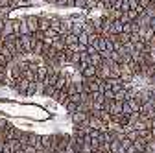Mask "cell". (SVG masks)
Masks as SVG:
<instances>
[{
    "label": "cell",
    "instance_id": "obj_1",
    "mask_svg": "<svg viewBox=\"0 0 155 153\" xmlns=\"http://www.w3.org/2000/svg\"><path fill=\"white\" fill-rule=\"evenodd\" d=\"M24 18H26V24H28L30 33H31V35L37 33V31H39V15H28V17H24Z\"/></svg>",
    "mask_w": 155,
    "mask_h": 153
},
{
    "label": "cell",
    "instance_id": "obj_2",
    "mask_svg": "<svg viewBox=\"0 0 155 153\" xmlns=\"http://www.w3.org/2000/svg\"><path fill=\"white\" fill-rule=\"evenodd\" d=\"M30 83L31 81H28V80H24V78H21V80H17L15 81V85H13V89L18 92V94H28V87H30Z\"/></svg>",
    "mask_w": 155,
    "mask_h": 153
},
{
    "label": "cell",
    "instance_id": "obj_3",
    "mask_svg": "<svg viewBox=\"0 0 155 153\" xmlns=\"http://www.w3.org/2000/svg\"><path fill=\"white\" fill-rule=\"evenodd\" d=\"M96 74H98V68L92 67V65H87V67L80 72L81 80H92V78H96Z\"/></svg>",
    "mask_w": 155,
    "mask_h": 153
},
{
    "label": "cell",
    "instance_id": "obj_4",
    "mask_svg": "<svg viewBox=\"0 0 155 153\" xmlns=\"http://www.w3.org/2000/svg\"><path fill=\"white\" fill-rule=\"evenodd\" d=\"M52 21H50V15H39V31H46L50 30Z\"/></svg>",
    "mask_w": 155,
    "mask_h": 153
},
{
    "label": "cell",
    "instance_id": "obj_5",
    "mask_svg": "<svg viewBox=\"0 0 155 153\" xmlns=\"http://www.w3.org/2000/svg\"><path fill=\"white\" fill-rule=\"evenodd\" d=\"M6 39V37H9V35H15L13 33V18H6V22H4V30H2V33H0Z\"/></svg>",
    "mask_w": 155,
    "mask_h": 153
},
{
    "label": "cell",
    "instance_id": "obj_6",
    "mask_svg": "<svg viewBox=\"0 0 155 153\" xmlns=\"http://www.w3.org/2000/svg\"><path fill=\"white\" fill-rule=\"evenodd\" d=\"M89 63H91L92 67L98 68V67H102V63H104V57L100 55V52H94V54L89 55Z\"/></svg>",
    "mask_w": 155,
    "mask_h": 153
},
{
    "label": "cell",
    "instance_id": "obj_7",
    "mask_svg": "<svg viewBox=\"0 0 155 153\" xmlns=\"http://www.w3.org/2000/svg\"><path fill=\"white\" fill-rule=\"evenodd\" d=\"M83 31H85L87 35H92V33H96V28H94L92 18H83Z\"/></svg>",
    "mask_w": 155,
    "mask_h": 153
},
{
    "label": "cell",
    "instance_id": "obj_8",
    "mask_svg": "<svg viewBox=\"0 0 155 153\" xmlns=\"http://www.w3.org/2000/svg\"><path fill=\"white\" fill-rule=\"evenodd\" d=\"M63 41H65V46H67V48H72V46H76V44H78V35L68 33V35H65V37H63Z\"/></svg>",
    "mask_w": 155,
    "mask_h": 153
},
{
    "label": "cell",
    "instance_id": "obj_9",
    "mask_svg": "<svg viewBox=\"0 0 155 153\" xmlns=\"http://www.w3.org/2000/svg\"><path fill=\"white\" fill-rule=\"evenodd\" d=\"M78 44H81V46H89V35L83 31V33H80V35H78Z\"/></svg>",
    "mask_w": 155,
    "mask_h": 153
},
{
    "label": "cell",
    "instance_id": "obj_10",
    "mask_svg": "<svg viewBox=\"0 0 155 153\" xmlns=\"http://www.w3.org/2000/svg\"><path fill=\"white\" fill-rule=\"evenodd\" d=\"M13 33L21 37V18H13Z\"/></svg>",
    "mask_w": 155,
    "mask_h": 153
},
{
    "label": "cell",
    "instance_id": "obj_11",
    "mask_svg": "<svg viewBox=\"0 0 155 153\" xmlns=\"http://www.w3.org/2000/svg\"><path fill=\"white\" fill-rule=\"evenodd\" d=\"M21 35H31L30 30H28V24H26V18L24 17L21 18Z\"/></svg>",
    "mask_w": 155,
    "mask_h": 153
},
{
    "label": "cell",
    "instance_id": "obj_12",
    "mask_svg": "<svg viewBox=\"0 0 155 153\" xmlns=\"http://www.w3.org/2000/svg\"><path fill=\"white\" fill-rule=\"evenodd\" d=\"M98 41H100V35H98V33H92V35H89V46H94V48H96Z\"/></svg>",
    "mask_w": 155,
    "mask_h": 153
},
{
    "label": "cell",
    "instance_id": "obj_13",
    "mask_svg": "<svg viewBox=\"0 0 155 153\" xmlns=\"http://www.w3.org/2000/svg\"><path fill=\"white\" fill-rule=\"evenodd\" d=\"M9 125H11V122H8V118H2V116H0V131H6Z\"/></svg>",
    "mask_w": 155,
    "mask_h": 153
},
{
    "label": "cell",
    "instance_id": "obj_14",
    "mask_svg": "<svg viewBox=\"0 0 155 153\" xmlns=\"http://www.w3.org/2000/svg\"><path fill=\"white\" fill-rule=\"evenodd\" d=\"M0 9H11V11H13L11 0H0Z\"/></svg>",
    "mask_w": 155,
    "mask_h": 153
},
{
    "label": "cell",
    "instance_id": "obj_15",
    "mask_svg": "<svg viewBox=\"0 0 155 153\" xmlns=\"http://www.w3.org/2000/svg\"><path fill=\"white\" fill-rule=\"evenodd\" d=\"M85 6H87V0H74V8L85 9Z\"/></svg>",
    "mask_w": 155,
    "mask_h": 153
},
{
    "label": "cell",
    "instance_id": "obj_16",
    "mask_svg": "<svg viewBox=\"0 0 155 153\" xmlns=\"http://www.w3.org/2000/svg\"><path fill=\"white\" fill-rule=\"evenodd\" d=\"M48 4H54V6H57V0H46Z\"/></svg>",
    "mask_w": 155,
    "mask_h": 153
},
{
    "label": "cell",
    "instance_id": "obj_17",
    "mask_svg": "<svg viewBox=\"0 0 155 153\" xmlns=\"http://www.w3.org/2000/svg\"><path fill=\"white\" fill-rule=\"evenodd\" d=\"M0 54H2V44H0Z\"/></svg>",
    "mask_w": 155,
    "mask_h": 153
},
{
    "label": "cell",
    "instance_id": "obj_18",
    "mask_svg": "<svg viewBox=\"0 0 155 153\" xmlns=\"http://www.w3.org/2000/svg\"><path fill=\"white\" fill-rule=\"evenodd\" d=\"M45 2H46V0H45Z\"/></svg>",
    "mask_w": 155,
    "mask_h": 153
}]
</instances>
